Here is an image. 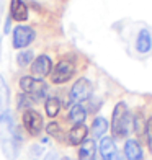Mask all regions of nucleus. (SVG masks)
Listing matches in <instances>:
<instances>
[{
	"mask_svg": "<svg viewBox=\"0 0 152 160\" xmlns=\"http://www.w3.org/2000/svg\"><path fill=\"white\" fill-rule=\"evenodd\" d=\"M111 131L116 139L126 137L128 132L131 131V116L128 113L126 105L119 101L113 110V118H111Z\"/></svg>",
	"mask_w": 152,
	"mask_h": 160,
	"instance_id": "1",
	"label": "nucleus"
},
{
	"mask_svg": "<svg viewBox=\"0 0 152 160\" xmlns=\"http://www.w3.org/2000/svg\"><path fill=\"white\" fill-rule=\"evenodd\" d=\"M0 144H2V149L5 152L7 158H15L18 154V147L15 145V129H13L12 119L10 116H5L2 119V129H0Z\"/></svg>",
	"mask_w": 152,
	"mask_h": 160,
	"instance_id": "2",
	"label": "nucleus"
},
{
	"mask_svg": "<svg viewBox=\"0 0 152 160\" xmlns=\"http://www.w3.org/2000/svg\"><path fill=\"white\" fill-rule=\"evenodd\" d=\"M20 87L23 88V92L28 97L34 100L44 98L48 93V85L43 82V78H36V77H23L20 80Z\"/></svg>",
	"mask_w": 152,
	"mask_h": 160,
	"instance_id": "3",
	"label": "nucleus"
},
{
	"mask_svg": "<svg viewBox=\"0 0 152 160\" xmlns=\"http://www.w3.org/2000/svg\"><path fill=\"white\" fill-rule=\"evenodd\" d=\"M92 83L90 80L87 78H79L77 82L74 83V87L70 88V101H74V103H80V101H85L89 100L90 95H92Z\"/></svg>",
	"mask_w": 152,
	"mask_h": 160,
	"instance_id": "4",
	"label": "nucleus"
},
{
	"mask_svg": "<svg viewBox=\"0 0 152 160\" xmlns=\"http://www.w3.org/2000/svg\"><path fill=\"white\" fill-rule=\"evenodd\" d=\"M74 72H75V65L70 61H61V62H57V65L54 67L51 80H53L54 83H66L67 80L72 78Z\"/></svg>",
	"mask_w": 152,
	"mask_h": 160,
	"instance_id": "5",
	"label": "nucleus"
},
{
	"mask_svg": "<svg viewBox=\"0 0 152 160\" xmlns=\"http://www.w3.org/2000/svg\"><path fill=\"white\" fill-rule=\"evenodd\" d=\"M34 30L30 26H17L13 31V48L15 49H23L28 44H31L34 39Z\"/></svg>",
	"mask_w": 152,
	"mask_h": 160,
	"instance_id": "6",
	"label": "nucleus"
},
{
	"mask_svg": "<svg viewBox=\"0 0 152 160\" xmlns=\"http://www.w3.org/2000/svg\"><path fill=\"white\" fill-rule=\"evenodd\" d=\"M23 124L26 128V131L31 136H38L43 129V118L38 111L34 110H25L23 113Z\"/></svg>",
	"mask_w": 152,
	"mask_h": 160,
	"instance_id": "7",
	"label": "nucleus"
},
{
	"mask_svg": "<svg viewBox=\"0 0 152 160\" xmlns=\"http://www.w3.org/2000/svg\"><path fill=\"white\" fill-rule=\"evenodd\" d=\"M51 69H53V62H51L49 56H44V54L36 57L31 65V72H33V75H36V78H43V77L49 75Z\"/></svg>",
	"mask_w": 152,
	"mask_h": 160,
	"instance_id": "8",
	"label": "nucleus"
},
{
	"mask_svg": "<svg viewBox=\"0 0 152 160\" xmlns=\"http://www.w3.org/2000/svg\"><path fill=\"white\" fill-rule=\"evenodd\" d=\"M100 154L103 160H116L118 158V150L111 137H103L100 141Z\"/></svg>",
	"mask_w": 152,
	"mask_h": 160,
	"instance_id": "9",
	"label": "nucleus"
},
{
	"mask_svg": "<svg viewBox=\"0 0 152 160\" xmlns=\"http://www.w3.org/2000/svg\"><path fill=\"white\" fill-rule=\"evenodd\" d=\"M124 157L128 160H144L141 144L136 139H128L124 144Z\"/></svg>",
	"mask_w": 152,
	"mask_h": 160,
	"instance_id": "10",
	"label": "nucleus"
},
{
	"mask_svg": "<svg viewBox=\"0 0 152 160\" xmlns=\"http://www.w3.org/2000/svg\"><path fill=\"white\" fill-rule=\"evenodd\" d=\"M10 13L15 21H25L28 20V7L23 0H12L10 3Z\"/></svg>",
	"mask_w": 152,
	"mask_h": 160,
	"instance_id": "11",
	"label": "nucleus"
},
{
	"mask_svg": "<svg viewBox=\"0 0 152 160\" xmlns=\"http://www.w3.org/2000/svg\"><path fill=\"white\" fill-rule=\"evenodd\" d=\"M87 132H89V129H87L85 124H75L69 131V144L70 145L82 144L87 139Z\"/></svg>",
	"mask_w": 152,
	"mask_h": 160,
	"instance_id": "12",
	"label": "nucleus"
},
{
	"mask_svg": "<svg viewBox=\"0 0 152 160\" xmlns=\"http://www.w3.org/2000/svg\"><path fill=\"white\" fill-rule=\"evenodd\" d=\"M95 155H97L95 141L92 139L84 141L80 149H79V160H95Z\"/></svg>",
	"mask_w": 152,
	"mask_h": 160,
	"instance_id": "13",
	"label": "nucleus"
},
{
	"mask_svg": "<svg viewBox=\"0 0 152 160\" xmlns=\"http://www.w3.org/2000/svg\"><path fill=\"white\" fill-rule=\"evenodd\" d=\"M152 48V38H150V33L147 30H141L139 34H137V39H136V49L139 52L146 54L149 52Z\"/></svg>",
	"mask_w": 152,
	"mask_h": 160,
	"instance_id": "14",
	"label": "nucleus"
},
{
	"mask_svg": "<svg viewBox=\"0 0 152 160\" xmlns=\"http://www.w3.org/2000/svg\"><path fill=\"white\" fill-rule=\"evenodd\" d=\"M7 111H8V87L0 75V121L7 116Z\"/></svg>",
	"mask_w": 152,
	"mask_h": 160,
	"instance_id": "15",
	"label": "nucleus"
},
{
	"mask_svg": "<svg viewBox=\"0 0 152 160\" xmlns=\"http://www.w3.org/2000/svg\"><path fill=\"white\" fill-rule=\"evenodd\" d=\"M87 118V111L85 108L80 105H74L70 108V113H69V119L74 122V124H84V121Z\"/></svg>",
	"mask_w": 152,
	"mask_h": 160,
	"instance_id": "16",
	"label": "nucleus"
},
{
	"mask_svg": "<svg viewBox=\"0 0 152 160\" xmlns=\"http://www.w3.org/2000/svg\"><path fill=\"white\" fill-rule=\"evenodd\" d=\"M108 131V121L105 118H95V121H93V124H92V134L95 136V137H101L105 132Z\"/></svg>",
	"mask_w": 152,
	"mask_h": 160,
	"instance_id": "17",
	"label": "nucleus"
},
{
	"mask_svg": "<svg viewBox=\"0 0 152 160\" xmlns=\"http://www.w3.org/2000/svg\"><path fill=\"white\" fill-rule=\"evenodd\" d=\"M61 111V101L59 98H48L46 100V114L51 116V118H54V116H57Z\"/></svg>",
	"mask_w": 152,
	"mask_h": 160,
	"instance_id": "18",
	"label": "nucleus"
},
{
	"mask_svg": "<svg viewBox=\"0 0 152 160\" xmlns=\"http://www.w3.org/2000/svg\"><path fill=\"white\" fill-rule=\"evenodd\" d=\"M17 61H18V64L21 65V67H26L28 64L33 62V52H31V51H23V52L18 54Z\"/></svg>",
	"mask_w": 152,
	"mask_h": 160,
	"instance_id": "19",
	"label": "nucleus"
},
{
	"mask_svg": "<svg viewBox=\"0 0 152 160\" xmlns=\"http://www.w3.org/2000/svg\"><path fill=\"white\" fill-rule=\"evenodd\" d=\"M146 136H147V145H149V150L152 152V118H149L147 122H146Z\"/></svg>",
	"mask_w": 152,
	"mask_h": 160,
	"instance_id": "20",
	"label": "nucleus"
},
{
	"mask_svg": "<svg viewBox=\"0 0 152 160\" xmlns=\"http://www.w3.org/2000/svg\"><path fill=\"white\" fill-rule=\"evenodd\" d=\"M46 131H48V134H51V136H61L59 124H56V122H51V124H48Z\"/></svg>",
	"mask_w": 152,
	"mask_h": 160,
	"instance_id": "21",
	"label": "nucleus"
},
{
	"mask_svg": "<svg viewBox=\"0 0 152 160\" xmlns=\"http://www.w3.org/2000/svg\"><path fill=\"white\" fill-rule=\"evenodd\" d=\"M18 100H20V103H18V106H20V108L30 106V103H31V97H28V95H21Z\"/></svg>",
	"mask_w": 152,
	"mask_h": 160,
	"instance_id": "22",
	"label": "nucleus"
},
{
	"mask_svg": "<svg viewBox=\"0 0 152 160\" xmlns=\"http://www.w3.org/2000/svg\"><path fill=\"white\" fill-rule=\"evenodd\" d=\"M44 160H57V157H56V154H53V152H51V154H48V155L44 157Z\"/></svg>",
	"mask_w": 152,
	"mask_h": 160,
	"instance_id": "23",
	"label": "nucleus"
},
{
	"mask_svg": "<svg viewBox=\"0 0 152 160\" xmlns=\"http://www.w3.org/2000/svg\"><path fill=\"white\" fill-rule=\"evenodd\" d=\"M61 160H70V158H67V157H64V158H61Z\"/></svg>",
	"mask_w": 152,
	"mask_h": 160,
	"instance_id": "24",
	"label": "nucleus"
}]
</instances>
